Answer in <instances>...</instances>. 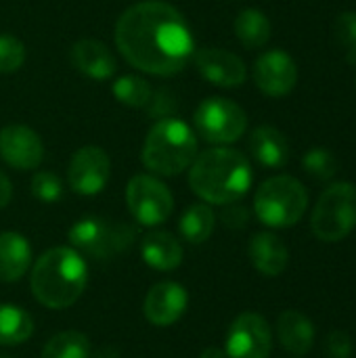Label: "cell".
Wrapping results in <instances>:
<instances>
[{"label":"cell","mask_w":356,"mask_h":358,"mask_svg":"<svg viewBox=\"0 0 356 358\" xmlns=\"http://www.w3.org/2000/svg\"><path fill=\"white\" fill-rule=\"evenodd\" d=\"M250 151L264 168H283L290 159V143L285 134L273 126H258L250 134Z\"/></svg>","instance_id":"cell-21"},{"label":"cell","mask_w":356,"mask_h":358,"mask_svg":"<svg viewBox=\"0 0 356 358\" xmlns=\"http://www.w3.org/2000/svg\"><path fill=\"white\" fill-rule=\"evenodd\" d=\"M0 157L15 170H36L44 159V143L29 126H4L0 130Z\"/></svg>","instance_id":"cell-13"},{"label":"cell","mask_w":356,"mask_h":358,"mask_svg":"<svg viewBox=\"0 0 356 358\" xmlns=\"http://www.w3.org/2000/svg\"><path fill=\"white\" fill-rule=\"evenodd\" d=\"M25 63V46L10 34H0V73H13Z\"/></svg>","instance_id":"cell-29"},{"label":"cell","mask_w":356,"mask_h":358,"mask_svg":"<svg viewBox=\"0 0 356 358\" xmlns=\"http://www.w3.org/2000/svg\"><path fill=\"white\" fill-rule=\"evenodd\" d=\"M109 176H111V159L101 147L94 145L80 147L69 159L67 180L71 191L78 195L84 197L99 195L107 187Z\"/></svg>","instance_id":"cell-11"},{"label":"cell","mask_w":356,"mask_h":358,"mask_svg":"<svg viewBox=\"0 0 356 358\" xmlns=\"http://www.w3.org/2000/svg\"><path fill=\"white\" fill-rule=\"evenodd\" d=\"M134 237L136 231L132 224L113 222L99 216H86L78 220L67 233L71 248L94 260H111L124 254L132 248Z\"/></svg>","instance_id":"cell-6"},{"label":"cell","mask_w":356,"mask_h":358,"mask_svg":"<svg viewBox=\"0 0 356 358\" xmlns=\"http://www.w3.org/2000/svg\"><path fill=\"white\" fill-rule=\"evenodd\" d=\"M254 180L250 159L231 147H212L197 153L189 168L191 191L212 206H229L245 197Z\"/></svg>","instance_id":"cell-2"},{"label":"cell","mask_w":356,"mask_h":358,"mask_svg":"<svg viewBox=\"0 0 356 358\" xmlns=\"http://www.w3.org/2000/svg\"><path fill=\"white\" fill-rule=\"evenodd\" d=\"M271 352L273 329L269 321L258 313H241L227 331V358H269Z\"/></svg>","instance_id":"cell-10"},{"label":"cell","mask_w":356,"mask_h":358,"mask_svg":"<svg viewBox=\"0 0 356 358\" xmlns=\"http://www.w3.org/2000/svg\"><path fill=\"white\" fill-rule=\"evenodd\" d=\"M315 334V323L300 310H283L277 319V338L281 346L296 357H304L313 350Z\"/></svg>","instance_id":"cell-19"},{"label":"cell","mask_w":356,"mask_h":358,"mask_svg":"<svg viewBox=\"0 0 356 358\" xmlns=\"http://www.w3.org/2000/svg\"><path fill=\"white\" fill-rule=\"evenodd\" d=\"M308 208L306 187L287 174L266 178L254 195L256 218L271 229H290L302 220Z\"/></svg>","instance_id":"cell-5"},{"label":"cell","mask_w":356,"mask_h":358,"mask_svg":"<svg viewBox=\"0 0 356 358\" xmlns=\"http://www.w3.org/2000/svg\"><path fill=\"white\" fill-rule=\"evenodd\" d=\"M111 92H113L115 101H120L126 107L136 109V107H147V103L153 94V88L145 78H141L136 73H126L113 82Z\"/></svg>","instance_id":"cell-26"},{"label":"cell","mask_w":356,"mask_h":358,"mask_svg":"<svg viewBox=\"0 0 356 358\" xmlns=\"http://www.w3.org/2000/svg\"><path fill=\"white\" fill-rule=\"evenodd\" d=\"M31 195L42 203H57L63 197V182L55 172H36L31 176Z\"/></svg>","instance_id":"cell-28"},{"label":"cell","mask_w":356,"mask_h":358,"mask_svg":"<svg viewBox=\"0 0 356 358\" xmlns=\"http://www.w3.org/2000/svg\"><path fill=\"white\" fill-rule=\"evenodd\" d=\"M34 336L31 317L13 304H0V346H19Z\"/></svg>","instance_id":"cell-24"},{"label":"cell","mask_w":356,"mask_h":358,"mask_svg":"<svg viewBox=\"0 0 356 358\" xmlns=\"http://www.w3.org/2000/svg\"><path fill=\"white\" fill-rule=\"evenodd\" d=\"M183 243L168 231H149L141 241V256L153 271L168 273L183 264Z\"/></svg>","instance_id":"cell-18"},{"label":"cell","mask_w":356,"mask_h":358,"mask_svg":"<svg viewBox=\"0 0 356 358\" xmlns=\"http://www.w3.org/2000/svg\"><path fill=\"white\" fill-rule=\"evenodd\" d=\"M40 358H90V342L80 331H61L44 344Z\"/></svg>","instance_id":"cell-25"},{"label":"cell","mask_w":356,"mask_h":358,"mask_svg":"<svg viewBox=\"0 0 356 358\" xmlns=\"http://www.w3.org/2000/svg\"><path fill=\"white\" fill-rule=\"evenodd\" d=\"M199 153L195 130L178 117L157 120L143 145V166L157 176H178L191 168Z\"/></svg>","instance_id":"cell-4"},{"label":"cell","mask_w":356,"mask_h":358,"mask_svg":"<svg viewBox=\"0 0 356 358\" xmlns=\"http://www.w3.org/2000/svg\"><path fill=\"white\" fill-rule=\"evenodd\" d=\"M31 266L29 241L13 231L0 233V281L17 283Z\"/></svg>","instance_id":"cell-20"},{"label":"cell","mask_w":356,"mask_h":358,"mask_svg":"<svg viewBox=\"0 0 356 358\" xmlns=\"http://www.w3.org/2000/svg\"><path fill=\"white\" fill-rule=\"evenodd\" d=\"M189 294L176 281H162L155 283L143 302L145 319L155 327H170L187 313Z\"/></svg>","instance_id":"cell-15"},{"label":"cell","mask_w":356,"mask_h":358,"mask_svg":"<svg viewBox=\"0 0 356 358\" xmlns=\"http://www.w3.org/2000/svg\"><path fill=\"white\" fill-rule=\"evenodd\" d=\"M69 61L82 76L90 80H109L118 71L115 55L94 38H82L78 40L69 50Z\"/></svg>","instance_id":"cell-16"},{"label":"cell","mask_w":356,"mask_h":358,"mask_svg":"<svg viewBox=\"0 0 356 358\" xmlns=\"http://www.w3.org/2000/svg\"><path fill=\"white\" fill-rule=\"evenodd\" d=\"M254 82L266 96H285L298 84V65L281 48L266 50L254 63Z\"/></svg>","instance_id":"cell-12"},{"label":"cell","mask_w":356,"mask_h":358,"mask_svg":"<svg viewBox=\"0 0 356 358\" xmlns=\"http://www.w3.org/2000/svg\"><path fill=\"white\" fill-rule=\"evenodd\" d=\"M216 227V214L210 208V203H193L189 206L178 222V231L187 243L199 245L208 241Z\"/></svg>","instance_id":"cell-22"},{"label":"cell","mask_w":356,"mask_h":358,"mask_svg":"<svg viewBox=\"0 0 356 358\" xmlns=\"http://www.w3.org/2000/svg\"><path fill=\"white\" fill-rule=\"evenodd\" d=\"M126 206L143 227L164 224L174 210L172 191L153 174H136L126 185Z\"/></svg>","instance_id":"cell-9"},{"label":"cell","mask_w":356,"mask_h":358,"mask_svg":"<svg viewBox=\"0 0 356 358\" xmlns=\"http://www.w3.org/2000/svg\"><path fill=\"white\" fill-rule=\"evenodd\" d=\"M336 38L350 63H356V13L346 10L336 19Z\"/></svg>","instance_id":"cell-30"},{"label":"cell","mask_w":356,"mask_h":358,"mask_svg":"<svg viewBox=\"0 0 356 358\" xmlns=\"http://www.w3.org/2000/svg\"><path fill=\"white\" fill-rule=\"evenodd\" d=\"M115 46L138 71L170 78L193 59L195 38L185 15L170 2L143 0L128 6L115 23Z\"/></svg>","instance_id":"cell-1"},{"label":"cell","mask_w":356,"mask_h":358,"mask_svg":"<svg viewBox=\"0 0 356 358\" xmlns=\"http://www.w3.org/2000/svg\"><path fill=\"white\" fill-rule=\"evenodd\" d=\"M88 285V264L71 245L46 250L29 273V289L38 304L50 310L73 306Z\"/></svg>","instance_id":"cell-3"},{"label":"cell","mask_w":356,"mask_h":358,"mask_svg":"<svg viewBox=\"0 0 356 358\" xmlns=\"http://www.w3.org/2000/svg\"><path fill=\"white\" fill-rule=\"evenodd\" d=\"M195 134L210 145H231L245 134L248 113L235 101L225 96H210L199 103L193 115Z\"/></svg>","instance_id":"cell-8"},{"label":"cell","mask_w":356,"mask_h":358,"mask_svg":"<svg viewBox=\"0 0 356 358\" xmlns=\"http://www.w3.org/2000/svg\"><path fill=\"white\" fill-rule=\"evenodd\" d=\"M199 358H227V355H225V350H220V348H216V346H210V348H206V350L201 352V357Z\"/></svg>","instance_id":"cell-35"},{"label":"cell","mask_w":356,"mask_h":358,"mask_svg":"<svg viewBox=\"0 0 356 358\" xmlns=\"http://www.w3.org/2000/svg\"><path fill=\"white\" fill-rule=\"evenodd\" d=\"M220 220H222V224H225L227 229L241 231V229H245L248 222H250V212H248V208H243V206H239V203L235 201V203H229V206L225 208V212L220 214Z\"/></svg>","instance_id":"cell-33"},{"label":"cell","mask_w":356,"mask_h":358,"mask_svg":"<svg viewBox=\"0 0 356 358\" xmlns=\"http://www.w3.org/2000/svg\"><path fill=\"white\" fill-rule=\"evenodd\" d=\"M313 235L323 243H338L356 229V187L353 182H334L319 197L313 218Z\"/></svg>","instance_id":"cell-7"},{"label":"cell","mask_w":356,"mask_h":358,"mask_svg":"<svg viewBox=\"0 0 356 358\" xmlns=\"http://www.w3.org/2000/svg\"><path fill=\"white\" fill-rule=\"evenodd\" d=\"M302 166H304V172H306L311 178L319 180V182H327V180H332V178L338 174V159H336V155H334L329 149H325V147H315V149H311V151L304 155Z\"/></svg>","instance_id":"cell-27"},{"label":"cell","mask_w":356,"mask_h":358,"mask_svg":"<svg viewBox=\"0 0 356 358\" xmlns=\"http://www.w3.org/2000/svg\"><path fill=\"white\" fill-rule=\"evenodd\" d=\"M233 29H235L237 40L245 48H262L271 40V34H273V25L269 17L258 8L241 10L233 23Z\"/></svg>","instance_id":"cell-23"},{"label":"cell","mask_w":356,"mask_h":358,"mask_svg":"<svg viewBox=\"0 0 356 358\" xmlns=\"http://www.w3.org/2000/svg\"><path fill=\"white\" fill-rule=\"evenodd\" d=\"M254 268L264 277H279L290 262V252L283 239L271 231H260L250 239L248 248Z\"/></svg>","instance_id":"cell-17"},{"label":"cell","mask_w":356,"mask_h":358,"mask_svg":"<svg viewBox=\"0 0 356 358\" xmlns=\"http://www.w3.org/2000/svg\"><path fill=\"white\" fill-rule=\"evenodd\" d=\"M0 358H10V357H6V355H0Z\"/></svg>","instance_id":"cell-36"},{"label":"cell","mask_w":356,"mask_h":358,"mask_svg":"<svg viewBox=\"0 0 356 358\" xmlns=\"http://www.w3.org/2000/svg\"><path fill=\"white\" fill-rule=\"evenodd\" d=\"M193 63L204 80L220 88H237L248 78V67L241 61V57L225 48H214V46H206L199 50L195 48Z\"/></svg>","instance_id":"cell-14"},{"label":"cell","mask_w":356,"mask_h":358,"mask_svg":"<svg viewBox=\"0 0 356 358\" xmlns=\"http://www.w3.org/2000/svg\"><path fill=\"white\" fill-rule=\"evenodd\" d=\"M353 350H355L353 338L342 329H336L325 338V357L327 358H350Z\"/></svg>","instance_id":"cell-32"},{"label":"cell","mask_w":356,"mask_h":358,"mask_svg":"<svg viewBox=\"0 0 356 358\" xmlns=\"http://www.w3.org/2000/svg\"><path fill=\"white\" fill-rule=\"evenodd\" d=\"M10 197H13V185L8 180V176L0 170V210L8 206Z\"/></svg>","instance_id":"cell-34"},{"label":"cell","mask_w":356,"mask_h":358,"mask_svg":"<svg viewBox=\"0 0 356 358\" xmlns=\"http://www.w3.org/2000/svg\"><path fill=\"white\" fill-rule=\"evenodd\" d=\"M145 109L155 120L174 117V113H176V99L168 90H153V94H151V99H149Z\"/></svg>","instance_id":"cell-31"}]
</instances>
